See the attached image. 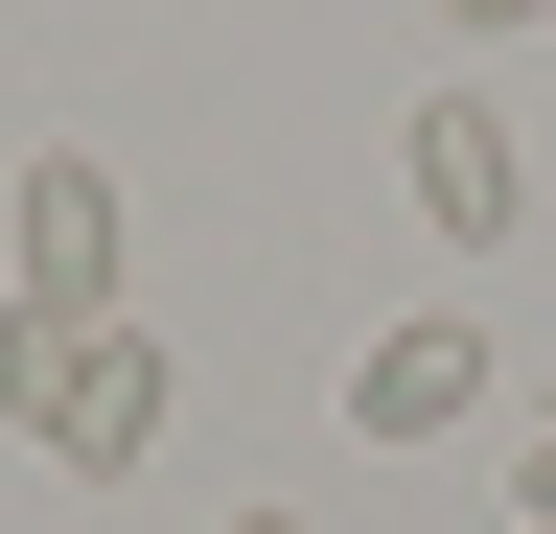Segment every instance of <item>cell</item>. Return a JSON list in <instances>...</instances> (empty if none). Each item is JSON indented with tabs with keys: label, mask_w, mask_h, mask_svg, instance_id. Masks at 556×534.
I'll return each instance as SVG.
<instances>
[{
	"label": "cell",
	"mask_w": 556,
	"mask_h": 534,
	"mask_svg": "<svg viewBox=\"0 0 556 534\" xmlns=\"http://www.w3.org/2000/svg\"><path fill=\"white\" fill-rule=\"evenodd\" d=\"M441 24H464V47H510V24H556V0H441Z\"/></svg>",
	"instance_id": "cell-6"
},
{
	"label": "cell",
	"mask_w": 556,
	"mask_h": 534,
	"mask_svg": "<svg viewBox=\"0 0 556 534\" xmlns=\"http://www.w3.org/2000/svg\"><path fill=\"white\" fill-rule=\"evenodd\" d=\"M208 534H302V511H208Z\"/></svg>",
	"instance_id": "cell-7"
},
{
	"label": "cell",
	"mask_w": 556,
	"mask_h": 534,
	"mask_svg": "<svg viewBox=\"0 0 556 534\" xmlns=\"http://www.w3.org/2000/svg\"><path fill=\"white\" fill-rule=\"evenodd\" d=\"M163 395H186V349L139 302L116 325H24V302H0V419H24L70 488H139V464H163Z\"/></svg>",
	"instance_id": "cell-1"
},
{
	"label": "cell",
	"mask_w": 556,
	"mask_h": 534,
	"mask_svg": "<svg viewBox=\"0 0 556 534\" xmlns=\"http://www.w3.org/2000/svg\"><path fill=\"white\" fill-rule=\"evenodd\" d=\"M116 233H139V210H116V163H93V140H47L24 186H0V302H24V325H116Z\"/></svg>",
	"instance_id": "cell-2"
},
{
	"label": "cell",
	"mask_w": 556,
	"mask_h": 534,
	"mask_svg": "<svg viewBox=\"0 0 556 534\" xmlns=\"http://www.w3.org/2000/svg\"><path fill=\"white\" fill-rule=\"evenodd\" d=\"M486 395H510V372H486V325H371V372H348V419H371V442H464Z\"/></svg>",
	"instance_id": "cell-4"
},
{
	"label": "cell",
	"mask_w": 556,
	"mask_h": 534,
	"mask_svg": "<svg viewBox=\"0 0 556 534\" xmlns=\"http://www.w3.org/2000/svg\"><path fill=\"white\" fill-rule=\"evenodd\" d=\"M510 534H556V395H533V442H510Z\"/></svg>",
	"instance_id": "cell-5"
},
{
	"label": "cell",
	"mask_w": 556,
	"mask_h": 534,
	"mask_svg": "<svg viewBox=\"0 0 556 534\" xmlns=\"http://www.w3.org/2000/svg\"><path fill=\"white\" fill-rule=\"evenodd\" d=\"M394 186H417V233H533V163H510V116H486V94H417L394 116Z\"/></svg>",
	"instance_id": "cell-3"
}]
</instances>
